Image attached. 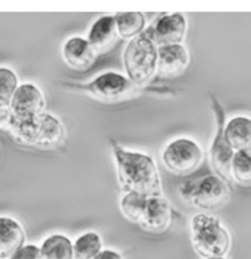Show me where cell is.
<instances>
[{"label": "cell", "instance_id": "6da1fadb", "mask_svg": "<svg viewBox=\"0 0 251 259\" xmlns=\"http://www.w3.org/2000/svg\"><path fill=\"white\" fill-rule=\"evenodd\" d=\"M112 149L116 161L118 180L125 193L162 194L159 171L148 155L126 150L115 142H112Z\"/></svg>", "mask_w": 251, "mask_h": 259}, {"label": "cell", "instance_id": "7a4b0ae2", "mask_svg": "<svg viewBox=\"0 0 251 259\" xmlns=\"http://www.w3.org/2000/svg\"><path fill=\"white\" fill-rule=\"evenodd\" d=\"M191 242L204 259L223 258L229 252L231 236L216 217L197 213L191 221Z\"/></svg>", "mask_w": 251, "mask_h": 259}, {"label": "cell", "instance_id": "3957f363", "mask_svg": "<svg viewBox=\"0 0 251 259\" xmlns=\"http://www.w3.org/2000/svg\"><path fill=\"white\" fill-rule=\"evenodd\" d=\"M124 66L129 81L135 85L145 84L155 75L157 69V48L145 31L129 40L126 45Z\"/></svg>", "mask_w": 251, "mask_h": 259}, {"label": "cell", "instance_id": "277c9868", "mask_svg": "<svg viewBox=\"0 0 251 259\" xmlns=\"http://www.w3.org/2000/svg\"><path fill=\"white\" fill-rule=\"evenodd\" d=\"M162 159L171 172L184 176L192 172L200 165L203 159V150L197 142L187 137H179L165 147Z\"/></svg>", "mask_w": 251, "mask_h": 259}, {"label": "cell", "instance_id": "5b68a950", "mask_svg": "<svg viewBox=\"0 0 251 259\" xmlns=\"http://www.w3.org/2000/svg\"><path fill=\"white\" fill-rule=\"evenodd\" d=\"M66 87L71 90L85 92L100 100H119L137 90L134 82L118 72H105L87 84H68Z\"/></svg>", "mask_w": 251, "mask_h": 259}, {"label": "cell", "instance_id": "8992f818", "mask_svg": "<svg viewBox=\"0 0 251 259\" xmlns=\"http://www.w3.org/2000/svg\"><path fill=\"white\" fill-rule=\"evenodd\" d=\"M210 100H212V109L215 112V118H216V133H215V139L210 146V162L212 166L215 168V171L219 174L222 180H231V165H232V159L235 152L232 150V147L228 145L226 137H225V112L223 108L220 105V102L216 99L215 95H210Z\"/></svg>", "mask_w": 251, "mask_h": 259}, {"label": "cell", "instance_id": "52a82bcc", "mask_svg": "<svg viewBox=\"0 0 251 259\" xmlns=\"http://www.w3.org/2000/svg\"><path fill=\"white\" fill-rule=\"evenodd\" d=\"M229 189L225 180L218 176H207L195 181L192 206L204 210H215L229 202Z\"/></svg>", "mask_w": 251, "mask_h": 259}, {"label": "cell", "instance_id": "ba28073f", "mask_svg": "<svg viewBox=\"0 0 251 259\" xmlns=\"http://www.w3.org/2000/svg\"><path fill=\"white\" fill-rule=\"evenodd\" d=\"M145 32L155 41V45L169 46V45H182V40L187 32V19L184 14H165L156 22L148 27Z\"/></svg>", "mask_w": 251, "mask_h": 259}, {"label": "cell", "instance_id": "9c48e42d", "mask_svg": "<svg viewBox=\"0 0 251 259\" xmlns=\"http://www.w3.org/2000/svg\"><path fill=\"white\" fill-rule=\"evenodd\" d=\"M9 108L12 115L18 118H37L44 113L46 99L37 85L25 82L18 87Z\"/></svg>", "mask_w": 251, "mask_h": 259}, {"label": "cell", "instance_id": "30bf717a", "mask_svg": "<svg viewBox=\"0 0 251 259\" xmlns=\"http://www.w3.org/2000/svg\"><path fill=\"white\" fill-rule=\"evenodd\" d=\"M189 65L188 50L182 45L157 48V72L163 77L182 74Z\"/></svg>", "mask_w": 251, "mask_h": 259}, {"label": "cell", "instance_id": "8fae6325", "mask_svg": "<svg viewBox=\"0 0 251 259\" xmlns=\"http://www.w3.org/2000/svg\"><path fill=\"white\" fill-rule=\"evenodd\" d=\"M95 52L87 38L71 37L62 46V56L66 65H69L75 71L88 69L95 61Z\"/></svg>", "mask_w": 251, "mask_h": 259}, {"label": "cell", "instance_id": "7c38bea8", "mask_svg": "<svg viewBox=\"0 0 251 259\" xmlns=\"http://www.w3.org/2000/svg\"><path fill=\"white\" fill-rule=\"evenodd\" d=\"M171 223V206L162 194L148 196L140 226L148 231H162Z\"/></svg>", "mask_w": 251, "mask_h": 259}, {"label": "cell", "instance_id": "4fadbf2b", "mask_svg": "<svg viewBox=\"0 0 251 259\" xmlns=\"http://www.w3.org/2000/svg\"><path fill=\"white\" fill-rule=\"evenodd\" d=\"M25 246V231L11 217H0V259H9Z\"/></svg>", "mask_w": 251, "mask_h": 259}, {"label": "cell", "instance_id": "5bb4252c", "mask_svg": "<svg viewBox=\"0 0 251 259\" xmlns=\"http://www.w3.org/2000/svg\"><path fill=\"white\" fill-rule=\"evenodd\" d=\"M116 37H118V30H116L115 16L105 15L94 21V24L88 31L87 40L95 52H105L112 48V45L116 41Z\"/></svg>", "mask_w": 251, "mask_h": 259}, {"label": "cell", "instance_id": "9a60e30c", "mask_svg": "<svg viewBox=\"0 0 251 259\" xmlns=\"http://www.w3.org/2000/svg\"><path fill=\"white\" fill-rule=\"evenodd\" d=\"M225 137L234 152L251 150V118L238 115L225 125Z\"/></svg>", "mask_w": 251, "mask_h": 259}, {"label": "cell", "instance_id": "2e32d148", "mask_svg": "<svg viewBox=\"0 0 251 259\" xmlns=\"http://www.w3.org/2000/svg\"><path fill=\"white\" fill-rule=\"evenodd\" d=\"M40 119V134H38V146L43 147H55L61 145L65 140V127L59 118L52 113H41Z\"/></svg>", "mask_w": 251, "mask_h": 259}, {"label": "cell", "instance_id": "e0dca14e", "mask_svg": "<svg viewBox=\"0 0 251 259\" xmlns=\"http://www.w3.org/2000/svg\"><path fill=\"white\" fill-rule=\"evenodd\" d=\"M9 131L18 143L37 145L40 134V119L37 118H18L14 116L9 121Z\"/></svg>", "mask_w": 251, "mask_h": 259}, {"label": "cell", "instance_id": "ac0fdd59", "mask_svg": "<svg viewBox=\"0 0 251 259\" xmlns=\"http://www.w3.org/2000/svg\"><path fill=\"white\" fill-rule=\"evenodd\" d=\"M43 259H74V243L63 234L48 236L40 246Z\"/></svg>", "mask_w": 251, "mask_h": 259}, {"label": "cell", "instance_id": "d6986e66", "mask_svg": "<svg viewBox=\"0 0 251 259\" xmlns=\"http://www.w3.org/2000/svg\"><path fill=\"white\" fill-rule=\"evenodd\" d=\"M115 16L118 35L122 38H135L145 27V15L141 12H119Z\"/></svg>", "mask_w": 251, "mask_h": 259}, {"label": "cell", "instance_id": "ffe728a7", "mask_svg": "<svg viewBox=\"0 0 251 259\" xmlns=\"http://www.w3.org/2000/svg\"><path fill=\"white\" fill-rule=\"evenodd\" d=\"M102 250L103 242L95 231L84 233L74 242V259H94Z\"/></svg>", "mask_w": 251, "mask_h": 259}, {"label": "cell", "instance_id": "44dd1931", "mask_svg": "<svg viewBox=\"0 0 251 259\" xmlns=\"http://www.w3.org/2000/svg\"><path fill=\"white\" fill-rule=\"evenodd\" d=\"M147 199L148 196L140 193H125L121 199V209L122 213L125 215L132 223H138L141 221L142 213L145 210V205H147Z\"/></svg>", "mask_w": 251, "mask_h": 259}, {"label": "cell", "instance_id": "7402d4cb", "mask_svg": "<svg viewBox=\"0 0 251 259\" xmlns=\"http://www.w3.org/2000/svg\"><path fill=\"white\" fill-rule=\"evenodd\" d=\"M231 177L241 186H251V150L235 152L231 165Z\"/></svg>", "mask_w": 251, "mask_h": 259}, {"label": "cell", "instance_id": "603a6c76", "mask_svg": "<svg viewBox=\"0 0 251 259\" xmlns=\"http://www.w3.org/2000/svg\"><path fill=\"white\" fill-rule=\"evenodd\" d=\"M19 87L16 74L6 66H0V106L8 108Z\"/></svg>", "mask_w": 251, "mask_h": 259}, {"label": "cell", "instance_id": "cb8c5ba5", "mask_svg": "<svg viewBox=\"0 0 251 259\" xmlns=\"http://www.w3.org/2000/svg\"><path fill=\"white\" fill-rule=\"evenodd\" d=\"M9 259H43L41 250L35 244H25L22 246L15 255H12Z\"/></svg>", "mask_w": 251, "mask_h": 259}, {"label": "cell", "instance_id": "d4e9b609", "mask_svg": "<svg viewBox=\"0 0 251 259\" xmlns=\"http://www.w3.org/2000/svg\"><path fill=\"white\" fill-rule=\"evenodd\" d=\"M195 190V181H185L179 186V196L188 205H192V197Z\"/></svg>", "mask_w": 251, "mask_h": 259}, {"label": "cell", "instance_id": "484cf974", "mask_svg": "<svg viewBox=\"0 0 251 259\" xmlns=\"http://www.w3.org/2000/svg\"><path fill=\"white\" fill-rule=\"evenodd\" d=\"M12 118V112H11V108H5V106H0V128H8L9 127V121Z\"/></svg>", "mask_w": 251, "mask_h": 259}, {"label": "cell", "instance_id": "4316f807", "mask_svg": "<svg viewBox=\"0 0 251 259\" xmlns=\"http://www.w3.org/2000/svg\"><path fill=\"white\" fill-rule=\"evenodd\" d=\"M94 259H124L121 253H118L116 250H110V249H105L102 250Z\"/></svg>", "mask_w": 251, "mask_h": 259}, {"label": "cell", "instance_id": "83f0119b", "mask_svg": "<svg viewBox=\"0 0 251 259\" xmlns=\"http://www.w3.org/2000/svg\"><path fill=\"white\" fill-rule=\"evenodd\" d=\"M206 259H226V258H206Z\"/></svg>", "mask_w": 251, "mask_h": 259}]
</instances>
